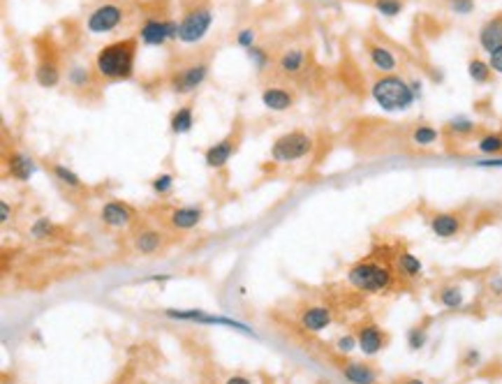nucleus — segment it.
Returning <instances> with one entry per match:
<instances>
[{
  "label": "nucleus",
  "instance_id": "1",
  "mask_svg": "<svg viewBox=\"0 0 502 384\" xmlns=\"http://www.w3.org/2000/svg\"><path fill=\"white\" fill-rule=\"evenodd\" d=\"M137 37H125L116 40L97 51L95 56V72L106 81H127L134 74L137 63Z\"/></svg>",
  "mask_w": 502,
  "mask_h": 384
},
{
  "label": "nucleus",
  "instance_id": "2",
  "mask_svg": "<svg viewBox=\"0 0 502 384\" xmlns=\"http://www.w3.org/2000/svg\"><path fill=\"white\" fill-rule=\"evenodd\" d=\"M370 97L386 114H400V111L412 109L417 102V95L410 81L398 77V74H382L379 79L372 81Z\"/></svg>",
  "mask_w": 502,
  "mask_h": 384
},
{
  "label": "nucleus",
  "instance_id": "3",
  "mask_svg": "<svg viewBox=\"0 0 502 384\" xmlns=\"http://www.w3.org/2000/svg\"><path fill=\"white\" fill-rule=\"evenodd\" d=\"M347 283L356 292H363V294H379V292H386L393 285V266L375 257L361 259L349 266Z\"/></svg>",
  "mask_w": 502,
  "mask_h": 384
},
{
  "label": "nucleus",
  "instance_id": "4",
  "mask_svg": "<svg viewBox=\"0 0 502 384\" xmlns=\"http://www.w3.org/2000/svg\"><path fill=\"white\" fill-rule=\"evenodd\" d=\"M315 141L306 130H290L271 144V160L276 164H292L313 153Z\"/></svg>",
  "mask_w": 502,
  "mask_h": 384
},
{
  "label": "nucleus",
  "instance_id": "5",
  "mask_svg": "<svg viewBox=\"0 0 502 384\" xmlns=\"http://www.w3.org/2000/svg\"><path fill=\"white\" fill-rule=\"evenodd\" d=\"M213 26V10L209 5H193L179 19V42L200 44Z\"/></svg>",
  "mask_w": 502,
  "mask_h": 384
},
{
  "label": "nucleus",
  "instance_id": "6",
  "mask_svg": "<svg viewBox=\"0 0 502 384\" xmlns=\"http://www.w3.org/2000/svg\"><path fill=\"white\" fill-rule=\"evenodd\" d=\"M144 47H165L167 42H179V19H160L148 17L141 21L139 33H137Z\"/></svg>",
  "mask_w": 502,
  "mask_h": 384
},
{
  "label": "nucleus",
  "instance_id": "7",
  "mask_svg": "<svg viewBox=\"0 0 502 384\" xmlns=\"http://www.w3.org/2000/svg\"><path fill=\"white\" fill-rule=\"evenodd\" d=\"M165 315L174 322H195V325H211V327H227V329H237L241 334H248V336H257L253 329L248 325H243L239 320H232V318H225V315H209L204 311H195V308H190V311H179V308H167Z\"/></svg>",
  "mask_w": 502,
  "mask_h": 384
},
{
  "label": "nucleus",
  "instance_id": "8",
  "mask_svg": "<svg viewBox=\"0 0 502 384\" xmlns=\"http://www.w3.org/2000/svg\"><path fill=\"white\" fill-rule=\"evenodd\" d=\"M209 72L211 67L207 60H197V63H190L174 72L169 77V86L176 95H190L209 79Z\"/></svg>",
  "mask_w": 502,
  "mask_h": 384
},
{
  "label": "nucleus",
  "instance_id": "9",
  "mask_svg": "<svg viewBox=\"0 0 502 384\" xmlns=\"http://www.w3.org/2000/svg\"><path fill=\"white\" fill-rule=\"evenodd\" d=\"M123 7L118 3H102L97 5L93 12L88 14L86 19V30L93 35H106V33H113L120 21H123Z\"/></svg>",
  "mask_w": 502,
  "mask_h": 384
},
{
  "label": "nucleus",
  "instance_id": "10",
  "mask_svg": "<svg viewBox=\"0 0 502 384\" xmlns=\"http://www.w3.org/2000/svg\"><path fill=\"white\" fill-rule=\"evenodd\" d=\"M100 220L111 229H123L134 220V206L120 199H109L100 208Z\"/></svg>",
  "mask_w": 502,
  "mask_h": 384
},
{
  "label": "nucleus",
  "instance_id": "11",
  "mask_svg": "<svg viewBox=\"0 0 502 384\" xmlns=\"http://www.w3.org/2000/svg\"><path fill=\"white\" fill-rule=\"evenodd\" d=\"M237 134H227L225 139L216 141V144H211L207 150H204V162H207L209 169H223L227 162L232 160L234 153H237Z\"/></svg>",
  "mask_w": 502,
  "mask_h": 384
},
{
  "label": "nucleus",
  "instance_id": "12",
  "mask_svg": "<svg viewBox=\"0 0 502 384\" xmlns=\"http://www.w3.org/2000/svg\"><path fill=\"white\" fill-rule=\"evenodd\" d=\"M5 167H7V174H10L14 180H19V183H28V180L37 174V169H40L37 162L30 155H26L24 150H12V153H7Z\"/></svg>",
  "mask_w": 502,
  "mask_h": 384
},
{
  "label": "nucleus",
  "instance_id": "13",
  "mask_svg": "<svg viewBox=\"0 0 502 384\" xmlns=\"http://www.w3.org/2000/svg\"><path fill=\"white\" fill-rule=\"evenodd\" d=\"M356 341H359V350L363 357H375L384 350L386 334L377 325L368 322V325L359 327V331H356Z\"/></svg>",
  "mask_w": 502,
  "mask_h": 384
},
{
  "label": "nucleus",
  "instance_id": "14",
  "mask_svg": "<svg viewBox=\"0 0 502 384\" xmlns=\"http://www.w3.org/2000/svg\"><path fill=\"white\" fill-rule=\"evenodd\" d=\"M428 229L433 232V236L438 239H454L463 232V220L459 213H452V211H440L431 218Z\"/></svg>",
  "mask_w": 502,
  "mask_h": 384
},
{
  "label": "nucleus",
  "instance_id": "15",
  "mask_svg": "<svg viewBox=\"0 0 502 384\" xmlns=\"http://www.w3.org/2000/svg\"><path fill=\"white\" fill-rule=\"evenodd\" d=\"M333 322V313L326 306H308L301 313L299 325L310 331V334H322L324 329H329Z\"/></svg>",
  "mask_w": 502,
  "mask_h": 384
},
{
  "label": "nucleus",
  "instance_id": "16",
  "mask_svg": "<svg viewBox=\"0 0 502 384\" xmlns=\"http://www.w3.org/2000/svg\"><path fill=\"white\" fill-rule=\"evenodd\" d=\"M204 220V208L200 204H186V206H176L169 213V225L174 229L181 232H190L195 229L197 225Z\"/></svg>",
  "mask_w": 502,
  "mask_h": 384
},
{
  "label": "nucleus",
  "instance_id": "17",
  "mask_svg": "<svg viewBox=\"0 0 502 384\" xmlns=\"http://www.w3.org/2000/svg\"><path fill=\"white\" fill-rule=\"evenodd\" d=\"M477 40H479V47H482V51H486V54H491V51L502 47V14L489 19L482 28H479Z\"/></svg>",
  "mask_w": 502,
  "mask_h": 384
},
{
  "label": "nucleus",
  "instance_id": "18",
  "mask_svg": "<svg viewBox=\"0 0 502 384\" xmlns=\"http://www.w3.org/2000/svg\"><path fill=\"white\" fill-rule=\"evenodd\" d=\"M368 58L370 65L382 74H393L398 67V58L391 49L382 47V44H370L368 47Z\"/></svg>",
  "mask_w": 502,
  "mask_h": 384
},
{
  "label": "nucleus",
  "instance_id": "19",
  "mask_svg": "<svg viewBox=\"0 0 502 384\" xmlns=\"http://www.w3.org/2000/svg\"><path fill=\"white\" fill-rule=\"evenodd\" d=\"M262 104L269 111H287L294 104V93L280 86H269L262 90Z\"/></svg>",
  "mask_w": 502,
  "mask_h": 384
},
{
  "label": "nucleus",
  "instance_id": "20",
  "mask_svg": "<svg viewBox=\"0 0 502 384\" xmlns=\"http://www.w3.org/2000/svg\"><path fill=\"white\" fill-rule=\"evenodd\" d=\"M343 378L349 384H377V371L363 361H347L343 366Z\"/></svg>",
  "mask_w": 502,
  "mask_h": 384
},
{
  "label": "nucleus",
  "instance_id": "21",
  "mask_svg": "<svg viewBox=\"0 0 502 384\" xmlns=\"http://www.w3.org/2000/svg\"><path fill=\"white\" fill-rule=\"evenodd\" d=\"M132 248H134V253H139V255H155L160 248H162V236H160V232H155V229H141L134 234Z\"/></svg>",
  "mask_w": 502,
  "mask_h": 384
},
{
  "label": "nucleus",
  "instance_id": "22",
  "mask_svg": "<svg viewBox=\"0 0 502 384\" xmlns=\"http://www.w3.org/2000/svg\"><path fill=\"white\" fill-rule=\"evenodd\" d=\"M306 63H308V58H306V51L303 49H287V51H283V56L278 58L280 72L287 74V77L299 74L303 67H306Z\"/></svg>",
  "mask_w": 502,
  "mask_h": 384
},
{
  "label": "nucleus",
  "instance_id": "23",
  "mask_svg": "<svg viewBox=\"0 0 502 384\" xmlns=\"http://www.w3.org/2000/svg\"><path fill=\"white\" fill-rule=\"evenodd\" d=\"M195 127V109L193 104H183L169 116V130L172 134H188Z\"/></svg>",
  "mask_w": 502,
  "mask_h": 384
},
{
  "label": "nucleus",
  "instance_id": "24",
  "mask_svg": "<svg viewBox=\"0 0 502 384\" xmlns=\"http://www.w3.org/2000/svg\"><path fill=\"white\" fill-rule=\"evenodd\" d=\"M396 271L400 276H405V278H419L424 273V262L417 257V255L412 253H407V250H403L398 253V257H396Z\"/></svg>",
  "mask_w": 502,
  "mask_h": 384
},
{
  "label": "nucleus",
  "instance_id": "25",
  "mask_svg": "<svg viewBox=\"0 0 502 384\" xmlns=\"http://www.w3.org/2000/svg\"><path fill=\"white\" fill-rule=\"evenodd\" d=\"M438 301L447 311H461V308L466 306V294H463L459 285H445V287L440 290Z\"/></svg>",
  "mask_w": 502,
  "mask_h": 384
},
{
  "label": "nucleus",
  "instance_id": "26",
  "mask_svg": "<svg viewBox=\"0 0 502 384\" xmlns=\"http://www.w3.org/2000/svg\"><path fill=\"white\" fill-rule=\"evenodd\" d=\"M468 77L473 79L475 84H479V86L491 84L493 70H491L489 60H484V58H470V60H468Z\"/></svg>",
  "mask_w": 502,
  "mask_h": 384
},
{
  "label": "nucleus",
  "instance_id": "27",
  "mask_svg": "<svg viewBox=\"0 0 502 384\" xmlns=\"http://www.w3.org/2000/svg\"><path fill=\"white\" fill-rule=\"evenodd\" d=\"M35 81L42 88H56L60 84V70L53 63H37L35 67Z\"/></svg>",
  "mask_w": 502,
  "mask_h": 384
},
{
  "label": "nucleus",
  "instance_id": "28",
  "mask_svg": "<svg viewBox=\"0 0 502 384\" xmlns=\"http://www.w3.org/2000/svg\"><path fill=\"white\" fill-rule=\"evenodd\" d=\"M51 174L56 176L65 187H70V190H83V180L79 178L77 171L70 169L67 164L53 162V164H51Z\"/></svg>",
  "mask_w": 502,
  "mask_h": 384
},
{
  "label": "nucleus",
  "instance_id": "29",
  "mask_svg": "<svg viewBox=\"0 0 502 384\" xmlns=\"http://www.w3.org/2000/svg\"><path fill=\"white\" fill-rule=\"evenodd\" d=\"M410 139H412L414 146L419 148H428V146H435L440 141V130L433 125H417L412 134H410Z\"/></svg>",
  "mask_w": 502,
  "mask_h": 384
},
{
  "label": "nucleus",
  "instance_id": "30",
  "mask_svg": "<svg viewBox=\"0 0 502 384\" xmlns=\"http://www.w3.org/2000/svg\"><path fill=\"white\" fill-rule=\"evenodd\" d=\"M477 150L482 155H502V134L500 132H486L477 141Z\"/></svg>",
  "mask_w": 502,
  "mask_h": 384
},
{
  "label": "nucleus",
  "instance_id": "31",
  "mask_svg": "<svg viewBox=\"0 0 502 384\" xmlns=\"http://www.w3.org/2000/svg\"><path fill=\"white\" fill-rule=\"evenodd\" d=\"M67 84H70L72 88H77V90L88 88L90 86V70L81 63L70 65V70H67Z\"/></svg>",
  "mask_w": 502,
  "mask_h": 384
},
{
  "label": "nucleus",
  "instance_id": "32",
  "mask_svg": "<svg viewBox=\"0 0 502 384\" xmlns=\"http://www.w3.org/2000/svg\"><path fill=\"white\" fill-rule=\"evenodd\" d=\"M447 130L456 134V137H468V134H473L477 130V123L468 116H452L447 120Z\"/></svg>",
  "mask_w": 502,
  "mask_h": 384
},
{
  "label": "nucleus",
  "instance_id": "33",
  "mask_svg": "<svg viewBox=\"0 0 502 384\" xmlns=\"http://www.w3.org/2000/svg\"><path fill=\"white\" fill-rule=\"evenodd\" d=\"M151 192L158 194V197H169L174 192V176L162 171V174H158L153 180H151Z\"/></svg>",
  "mask_w": 502,
  "mask_h": 384
},
{
  "label": "nucleus",
  "instance_id": "34",
  "mask_svg": "<svg viewBox=\"0 0 502 384\" xmlns=\"http://www.w3.org/2000/svg\"><path fill=\"white\" fill-rule=\"evenodd\" d=\"M246 54H248V60H250V63H253V67H255L257 72H264L266 67H269V65L273 63L271 56H269V51H266L264 47H260V44H255V47H253V49H248Z\"/></svg>",
  "mask_w": 502,
  "mask_h": 384
},
{
  "label": "nucleus",
  "instance_id": "35",
  "mask_svg": "<svg viewBox=\"0 0 502 384\" xmlns=\"http://www.w3.org/2000/svg\"><path fill=\"white\" fill-rule=\"evenodd\" d=\"M372 7H375L377 14H382V17H386V19L398 17V14L405 10L403 0H375V3H372Z\"/></svg>",
  "mask_w": 502,
  "mask_h": 384
},
{
  "label": "nucleus",
  "instance_id": "36",
  "mask_svg": "<svg viewBox=\"0 0 502 384\" xmlns=\"http://www.w3.org/2000/svg\"><path fill=\"white\" fill-rule=\"evenodd\" d=\"M53 232H56V225H53V220L47 215L37 218V220L30 225V236L33 239H49Z\"/></svg>",
  "mask_w": 502,
  "mask_h": 384
},
{
  "label": "nucleus",
  "instance_id": "37",
  "mask_svg": "<svg viewBox=\"0 0 502 384\" xmlns=\"http://www.w3.org/2000/svg\"><path fill=\"white\" fill-rule=\"evenodd\" d=\"M426 343H428V331H426L424 327H412L407 331V348L412 352L424 350Z\"/></svg>",
  "mask_w": 502,
  "mask_h": 384
},
{
  "label": "nucleus",
  "instance_id": "38",
  "mask_svg": "<svg viewBox=\"0 0 502 384\" xmlns=\"http://www.w3.org/2000/svg\"><path fill=\"white\" fill-rule=\"evenodd\" d=\"M475 5H477V0H449V3H447L449 12L456 14V17H468V14H473Z\"/></svg>",
  "mask_w": 502,
  "mask_h": 384
},
{
  "label": "nucleus",
  "instance_id": "39",
  "mask_svg": "<svg viewBox=\"0 0 502 384\" xmlns=\"http://www.w3.org/2000/svg\"><path fill=\"white\" fill-rule=\"evenodd\" d=\"M359 348V341H356V334H345L336 341V350L340 355H352V352Z\"/></svg>",
  "mask_w": 502,
  "mask_h": 384
},
{
  "label": "nucleus",
  "instance_id": "40",
  "mask_svg": "<svg viewBox=\"0 0 502 384\" xmlns=\"http://www.w3.org/2000/svg\"><path fill=\"white\" fill-rule=\"evenodd\" d=\"M255 42H257V33L253 28H241L239 30V35H237V44L241 49H253L255 47Z\"/></svg>",
  "mask_w": 502,
  "mask_h": 384
},
{
  "label": "nucleus",
  "instance_id": "41",
  "mask_svg": "<svg viewBox=\"0 0 502 384\" xmlns=\"http://www.w3.org/2000/svg\"><path fill=\"white\" fill-rule=\"evenodd\" d=\"M473 164L477 169H502V155H484Z\"/></svg>",
  "mask_w": 502,
  "mask_h": 384
},
{
  "label": "nucleus",
  "instance_id": "42",
  "mask_svg": "<svg viewBox=\"0 0 502 384\" xmlns=\"http://www.w3.org/2000/svg\"><path fill=\"white\" fill-rule=\"evenodd\" d=\"M463 366L466 368H477L482 366V352L475 350V348H468L466 355H463Z\"/></svg>",
  "mask_w": 502,
  "mask_h": 384
},
{
  "label": "nucleus",
  "instance_id": "43",
  "mask_svg": "<svg viewBox=\"0 0 502 384\" xmlns=\"http://www.w3.org/2000/svg\"><path fill=\"white\" fill-rule=\"evenodd\" d=\"M489 65H491L493 74H502V47H498L496 51L489 54Z\"/></svg>",
  "mask_w": 502,
  "mask_h": 384
},
{
  "label": "nucleus",
  "instance_id": "44",
  "mask_svg": "<svg viewBox=\"0 0 502 384\" xmlns=\"http://www.w3.org/2000/svg\"><path fill=\"white\" fill-rule=\"evenodd\" d=\"M489 290H491L496 297H502V276H491V280H489Z\"/></svg>",
  "mask_w": 502,
  "mask_h": 384
},
{
  "label": "nucleus",
  "instance_id": "45",
  "mask_svg": "<svg viewBox=\"0 0 502 384\" xmlns=\"http://www.w3.org/2000/svg\"><path fill=\"white\" fill-rule=\"evenodd\" d=\"M10 213H12V206L7 204V201H0V220H3V225L10 222Z\"/></svg>",
  "mask_w": 502,
  "mask_h": 384
},
{
  "label": "nucleus",
  "instance_id": "46",
  "mask_svg": "<svg viewBox=\"0 0 502 384\" xmlns=\"http://www.w3.org/2000/svg\"><path fill=\"white\" fill-rule=\"evenodd\" d=\"M225 384H253V380H248L246 375H232L225 380Z\"/></svg>",
  "mask_w": 502,
  "mask_h": 384
},
{
  "label": "nucleus",
  "instance_id": "47",
  "mask_svg": "<svg viewBox=\"0 0 502 384\" xmlns=\"http://www.w3.org/2000/svg\"><path fill=\"white\" fill-rule=\"evenodd\" d=\"M410 86H412L414 95H417V102H419V100H421V95H424V86H421V81H419V79H412V81H410Z\"/></svg>",
  "mask_w": 502,
  "mask_h": 384
},
{
  "label": "nucleus",
  "instance_id": "48",
  "mask_svg": "<svg viewBox=\"0 0 502 384\" xmlns=\"http://www.w3.org/2000/svg\"><path fill=\"white\" fill-rule=\"evenodd\" d=\"M146 280L148 283H167V280H172V276H167V273H162V276H148Z\"/></svg>",
  "mask_w": 502,
  "mask_h": 384
},
{
  "label": "nucleus",
  "instance_id": "49",
  "mask_svg": "<svg viewBox=\"0 0 502 384\" xmlns=\"http://www.w3.org/2000/svg\"><path fill=\"white\" fill-rule=\"evenodd\" d=\"M403 384H428V382H424L421 378H407Z\"/></svg>",
  "mask_w": 502,
  "mask_h": 384
}]
</instances>
